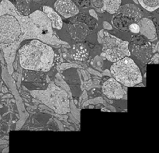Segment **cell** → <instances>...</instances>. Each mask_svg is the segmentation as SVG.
I'll list each match as a JSON object with an SVG mask.
<instances>
[{
	"label": "cell",
	"instance_id": "cell-1",
	"mask_svg": "<svg viewBox=\"0 0 159 153\" xmlns=\"http://www.w3.org/2000/svg\"><path fill=\"white\" fill-rule=\"evenodd\" d=\"M28 39H37L51 46L66 44L53 30L46 14L36 10L25 16L9 0L0 2V50L4 54L9 74L13 73V63L20 44Z\"/></svg>",
	"mask_w": 159,
	"mask_h": 153
},
{
	"label": "cell",
	"instance_id": "cell-2",
	"mask_svg": "<svg viewBox=\"0 0 159 153\" xmlns=\"http://www.w3.org/2000/svg\"><path fill=\"white\" fill-rule=\"evenodd\" d=\"M20 64L23 69L50 71L54 65V51L51 45L37 39H32L18 50Z\"/></svg>",
	"mask_w": 159,
	"mask_h": 153
},
{
	"label": "cell",
	"instance_id": "cell-3",
	"mask_svg": "<svg viewBox=\"0 0 159 153\" xmlns=\"http://www.w3.org/2000/svg\"><path fill=\"white\" fill-rule=\"evenodd\" d=\"M113 77L127 87L136 86L142 82V74L139 67L130 56L113 62L110 67Z\"/></svg>",
	"mask_w": 159,
	"mask_h": 153
},
{
	"label": "cell",
	"instance_id": "cell-4",
	"mask_svg": "<svg viewBox=\"0 0 159 153\" xmlns=\"http://www.w3.org/2000/svg\"><path fill=\"white\" fill-rule=\"evenodd\" d=\"M31 94L56 113L65 114L69 111L70 104L67 93L53 82L45 90H35L31 92Z\"/></svg>",
	"mask_w": 159,
	"mask_h": 153
},
{
	"label": "cell",
	"instance_id": "cell-5",
	"mask_svg": "<svg viewBox=\"0 0 159 153\" xmlns=\"http://www.w3.org/2000/svg\"><path fill=\"white\" fill-rule=\"evenodd\" d=\"M98 37H100L99 42L102 44L104 56L110 62L113 63L126 56L131 55L129 47L130 44L127 40H121L103 30L99 32Z\"/></svg>",
	"mask_w": 159,
	"mask_h": 153
},
{
	"label": "cell",
	"instance_id": "cell-6",
	"mask_svg": "<svg viewBox=\"0 0 159 153\" xmlns=\"http://www.w3.org/2000/svg\"><path fill=\"white\" fill-rule=\"evenodd\" d=\"M68 30L72 40L75 42H82L85 40L93 31L85 22L76 18L68 23Z\"/></svg>",
	"mask_w": 159,
	"mask_h": 153
},
{
	"label": "cell",
	"instance_id": "cell-7",
	"mask_svg": "<svg viewBox=\"0 0 159 153\" xmlns=\"http://www.w3.org/2000/svg\"><path fill=\"white\" fill-rule=\"evenodd\" d=\"M102 92L107 98L111 100L122 99L127 94L121 83L114 78H110L104 82L102 86Z\"/></svg>",
	"mask_w": 159,
	"mask_h": 153
},
{
	"label": "cell",
	"instance_id": "cell-8",
	"mask_svg": "<svg viewBox=\"0 0 159 153\" xmlns=\"http://www.w3.org/2000/svg\"><path fill=\"white\" fill-rule=\"evenodd\" d=\"M54 10L64 18H71L79 13V8L72 0H56Z\"/></svg>",
	"mask_w": 159,
	"mask_h": 153
},
{
	"label": "cell",
	"instance_id": "cell-9",
	"mask_svg": "<svg viewBox=\"0 0 159 153\" xmlns=\"http://www.w3.org/2000/svg\"><path fill=\"white\" fill-rule=\"evenodd\" d=\"M130 53L134 55L138 60L144 63L148 64L149 61L152 58L155 50L151 42H147L144 44H134L130 45Z\"/></svg>",
	"mask_w": 159,
	"mask_h": 153
},
{
	"label": "cell",
	"instance_id": "cell-10",
	"mask_svg": "<svg viewBox=\"0 0 159 153\" xmlns=\"http://www.w3.org/2000/svg\"><path fill=\"white\" fill-rule=\"evenodd\" d=\"M140 27L139 34L144 36L147 40L150 41H155L158 38L157 30L155 23L148 18H142L138 22Z\"/></svg>",
	"mask_w": 159,
	"mask_h": 153
},
{
	"label": "cell",
	"instance_id": "cell-11",
	"mask_svg": "<svg viewBox=\"0 0 159 153\" xmlns=\"http://www.w3.org/2000/svg\"><path fill=\"white\" fill-rule=\"evenodd\" d=\"M23 79L25 82H30L39 86H43L47 84V76L44 72L24 69Z\"/></svg>",
	"mask_w": 159,
	"mask_h": 153
},
{
	"label": "cell",
	"instance_id": "cell-12",
	"mask_svg": "<svg viewBox=\"0 0 159 153\" xmlns=\"http://www.w3.org/2000/svg\"><path fill=\"white\" fill-rule=\"evenodd\" d=\"M117 12L127 16L134 23H138L144 16L143 11L136 5L131 4V3H127V4L120 6V7L117 10Z\"/></svg>",
	"mask_w": 159,
	"mask_h": 153
},
{
	"label": "cell",
	"instance_id": "cell-13",
	"mask_svg": "<svg viewBox=\"0 0 159 153\" xmlns=\"http://www.w3.org/2000/svg\"><path fill=\"white\" fill-rule=\"evenodd\" d=\"M113 15L114 16L112 19L113 26L122 32H129V26H130V23H134V22L131 19L129 18L127 16L120 13V12H116Z\"/></svg>",
	"mask_w": 159,
	"mask_h": 153
},
{
	"label": "cell",
	"instance_id": "cell-14",
	"mask_svg": "<svg viewBox=\"0 0 159 153\" xmlns=\"http://www.w3.org/2000/svg\"><path fill=\"white\" fill-rule=\"evenodd\" d=\"M89 52L84 44L82 42H77L72 46L71 49V57L78 62H85L88 59Z\"/></svg>",
	"mask_w": 159,
	"mask_h": 153
},
{
	"label": "cell",
	"instance_id": "cell-15",
	"mask_svg": "<svg viewBox=\"0 0 159 153\" xmlns=\"http://www.w3.org/2000/svg\"><path fill=\"white\" fill-rule=\"evenodd\" d=\"M43 12L46 14L48 18L50 20L53 28L57 30L62 29V27H63V20L61 17L60 14L57 13L54 9L48 6H43Z\"/></svg>",
	"mask_w": 159,
	"mask_h": 153
},
{
	"label": "cell",
	"instance_id": "cell-16",
	"mask_svg": "<svg viewBox=\"0 0 159 153\" xmlns=\"http://www.w3.org/2000/svg\"><path fill=\"white\" fill-rule=\"evenodd\" d=\"M122 0H104L103 9L110 14H115L120 7Z\"/></svg>",
	"mask_w": 159,
	"mask_h": 153
},
{
	"label": "cell",
	"instance_id": "cell-17",
	"mask_svg": "<svg viewBox=\"0 0 159 153\" xmlns=\"http://www.w3.org/2000/svg\"><path fill=\"white\" fill-rule=\"evenodd\" d=\"M16 7L23 15L27 16L31 13V9L30 5L32 0H15Z\"/></svg>",
	"mask_w": 159,
	"mask_h": 153
},
{
	"label": "cell",
	"instance_id": "cell-18",
	"mask_svg": "<svg viewBox=\"0 0 159 153\" xmlns=\"http://www.w3.org/2000/svg\"><path fill=\"white\" fill-rule=\"evenodd\" d=\"M138 2L149 12H153L159 8V0H138Z\"/></svg>",
	"mask_w": 159,
	"mask_h": 153
},
{
	"label": "cell",
	"instance_id": "cell-19",
	"mask_svg": "<svg viewBox=\"0 0 159 153\" xmlns=\"http://www.w3.org/2000/svg\"><path fill=\"white\" fill-rule=\"evenodd\" d=\"M75 18L78 19V20L85 22V23H86V24H88V26L91 28L92 30H94L95 28H96V26H97V22H96V20H95L93 17L90 16L86 15V14L79 13Z\"/></svg>",
	"mask_w": 159,
	"mask_h": 153
},
{
	"label": "cell",
	"instance_id": "cell-20",
	"mask_svg": "<svg viewBox=\"0 0 159 153\" xmlns=\"http://www.w3.org/2000/svg\"><path fill=\"white\" fill-rule=\"evenodd\" d=\"M103 1L104 0H90V4L96 12L103 13L105 12L103 9Z\"/></svg>",
	"mask_w": 159,
	"mask_h": 153
},
{
	"label": "cell",
	"instance_id": "cell-21",
	"mask_svg": "<svg viewBox=\"0 0 159 153\" xmlns=\"http://www.w3.org/2000/svg\"><path fill=\"white\" fill-rule=\"evenodd\" d=\"M78 7L82 8V9H87L91 6L90 4V0H72Z\"/></svg>",
	"mask_w": 159,
	"mask_h": 153
},
{
	"label": "cell",
	"instance_id": "cell-22",
	"mask_svg": "<svg viewBox=\"0 0 159 153\" xmlns=\"http://www.w3.org/2000/svg\"><path fill=\"white\" fill-rule=\"evenodd\" d=\"M129 32H131L134 34H139L140 27L138 23H132L129 26Z\"/></svg>",
	"mask_w": 159,
	"mask_h": 153
},
{
	"label": "cell",
	"instance_id": "cell-23",
	"mask_svg": "<svg viewBox=\"0 0 159 153\" xmlns=\"http://www.w3.org/2000/svg\"><path fill=\"white\" fill-rule=\"evenodd\" d=\"M148 64H159V54L158 53H156L154 55H152V58L149 61Z\"/></svg>",
	"mask_w": 159,
	"mask_h": 153
},
{
	"label": "cell",
	"instance_id": "cell-24",
	"mask_svg": "<svg viewBox=\"0 0 159 153\" xmlns=\"http://www.w3.org/2000/svg\"><path fill=\"white\" fill-rule=\"evenodd\" d=\"M32 1H34V2H36V3H40L42 1H43V0H32Z\"/></svg>",
	"mask_w": 159,
	"mask_h": 153
},
{
	"label": "cell",
	"instance_id": "cell-25",
	"mask_svg": "<svg viewBox=\"0 0 159 153\" xmlns=\"http://www.w3.org/2000/svg\"><path fill=\"white\" fill-rule=\"evenodd\" d=\"M157 49H158V54H159V44H158V47H157Z\"/></svg>",
	"mask_w": 159,
	"mask_h": 153
},
{
	"label": "cell",
	"instance_id": "cell-26",
	"mask_svg": "<svg viewBox=\"0 0 159 153\" xmlns=\"http://www.w3.org/2000/svg\"><path fill=\"white\" fill-rule=\"evenodd\" d=\"M134 1L135 2V3H138V0H134Z\"/></svg>",
	"mask_w": 159,
	"mask_h": 153
},
{
	"label": "cell",
	"instance_id": "cell-27",
	"mask_svg": "<svg viewBox=\"0 0 159 153\" xmlns=\"http://www.w3.org/2000/svg\"><path fill=\"white\" fill-rule=\"evenodd\" d=\"M0 2H1V0H0Z\"/></svg>",
	"mask_w": 159,
	"mask_h": 153
}]
</instances>
